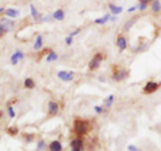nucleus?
Returning a JSON list of instances; mask_svg holds the SVG:
<instances>
[{"instance_id": "nucleus-19", "label": "nucleus", "mask_w": 161, "mask_h": 151, "mask_svg": "<svg viewBox=\"0 0 161 151\" xmlns=\"http://www.w3.org/2000/svg\"><path fill=\"white\" fill-rule=\"evenodd\" d=\"M58 59V55L55 52H50V55L47 56V62H54V60Z\"/></svg>"}, {"instance_id": "nucleus-24", "label": "nucleus", "mask_w": 161, "mask_h": 151, "mask_svg": "<svg viewBox=\"0 0 161 151\" xmlns=\"http://www.w3.org/2000/svg\"><path fill=\"white\" fill-rule=\"evenodd\" d=\"M71 43H73V36H67V38H66V44L70 46Z\"/></svg>"}, {"instance_id": "nucleus-32", "label": "nucleus", "mask_w": 161, "mask_h": 151, "mask_svg": "<svg viewBox=\"0 0 161 151\" xmlns=\"http://www.w3.org/2000/svg\"><path fill=\"white\" fill-rule=\"evenodd\" d=\"M134 11H136V7H130L129 8V12H134Z\"/></svg>"}, {"instance_id": "nucleus-29", "label": "nucleus", "mask_w": 161, "mask_h": 151, "mask_svg": "<svg viewBox=\"0 0 161 151\" xmlns=\"http://www.w3.org/2000/svg\"><path fill=\"white\" fill-rule=\"evenodd\" d=\"M94 110H95L97 112H102V108H101V106H95V107H94Z\"/></svg>"}, {"instance_id": "nucleus-31", "label": "nucleus", "mask_w": 161, "mask_h": 151, "mask_svg": "<svg viewBox=\"0 0 161 151\" xmlns=\"http://www.w3.org/2000/svg\"><path fill=\"white\" fill-rule=\"evenodd\" d=\"M50 19H51V16H46V18H43L42 20H43V22H48Z\"/></svg>"}, {"instance_id": "nucleus-30", "label": "nucleus", "mask_w": 161, "mask_h": 151, "mask_svg": "<svg viewBox=\"0 0 161 151\" xmlns=\"http://www.w3.org/2000/svg\"><path fill=\"white\" fill-rule=\"evenodd\" d=\"M31 138H32L31 135H26V140H27V142H31V140H32Z\"/></svg>"}, {"instance_id": "nucleus-13", "label": "nucleus", "mask_w": 161, "mask_h": 151, "mask_svg": "<svg viewBox=\"0 0 161 151\" xmlns=\"http://www.w3.org/2000/svg\"><path fill=\"white\" fill-rule=\"evenodd\" d=\"M52 18L56 19V20H63V18H65V13H63L62 9H59V11H55V12H54Z\"/></svg>"}, {"instance_id": "nucleus-9", "label": "nucleus", "mask_w": 161, "mask_h": 151, "mask_svg": "<svg viewBox=\"0 0 161 151\" xmlns=\"http://www.w3.org/2000/svg\"><path fill=\"white\" fill-rule=\"evenodd\" d=\"M126 76V71H123V70H120V71L114 72L113 74V79L117 80V82H120V80H122L123 78Z\"/></svg>"}, {"instance_id": "nucleus-6", "label": "nucleus", "mask_w": 161, "mask_h": 151, "mask_svg": "<svg viewBox=\"0 0 161 151\" xmlns=\"http://www.w3.org/2000/svg\"><path fill=\"white\" fill-rule=\"evenodd\" d=\"M23 58H24L23 52H22V51H16V52L12 55V58H11V63H12V64H16V63H18L20 59H23Z\"/></svg>"}, {"instance_id": "nucleus-11", "label": "nucleus", "mask_w": 161, "mask_h": 151, "mask_svg": "<svg viewBox=\"0 0 161 151\" xmlns=\"http://www.w3.org/2000/svg\"><path fill=\"white\" fill-rule=\"evenodd\" d=\"M19 11L18 9H13V8H8V9H5V15L7 16H9V18H16V16H19Z\"/></svg>"}, {"instance_id": "nucleus-20", "label": "nucleus", "mask_w": 161, "mask_h": 151, "mask_svg": "<svg viewBox=\"0 0 161 151\" xmlns=\"http://www.w3.org/2000/svg\"><path fill=\"white\" fill-rule=\"evenodd\" d=\"M134 23H136V20H134V19H130L129 22H127L126 24H125V27H123V29H125V31H129V29H130V27H132V26L134 24Z\"/></svg>"}, {"instance_id": "nucleus-35", "label": "nucleus", "mask_w": 161, "mask_h": 151, "mask_svg": "<svg viewBox=\"0 0 161 151\" xmlns=\"http://www.w3.org/2000/svg\"><path fill=\"white\" fill-rule=\"evenodd\" d=\"M4 33H5V32H4V31H3V29H2V28H0V36H3V35H4Z\"/></svg>"}, {"instance_id": "nucleus-28", "label": "nucleus", "mask_w": 161, "mask_h": 151, "mask_svg": "<svg viewBox=\"0 0 161 151\" xmlns=\"http://www.w3.org/2000/svg\"><path fill=\"white\" fill-rule=\"evenodd\" d=\"M43 146H45V142H43V140H40V142L38 143V150H40Z\"/></svg>"}, {"instance_id": "nucleus-14", "label": "nucleus", "mask_w": 161, "mask_h": 151, "mask_svg": "<svg viewBox=\"0 0 161 151\" xmlns=\"http://www.w3.org/2000/svg\"><path fill=\"white\" fill-rule=\"evenodd\" d=\"M152 8H153L154 12H160L161 11V3H160V0H153Z\"/></svg>"}, {"instance_id": "nucleus-34", "label": "nucleus", "mask_w": 161, "mask_h": 151, "mask_svg": "<svg viewBox=\"0 0 161 151\" xmlns=\"http://www.w3.org/2000/svg\"><path fill=\"white\" fill-rule=\"evenodd\" d=\"M150 2V0H140V3H145V4H146V3H149Z\"/></svg>"}, {"instance_id": "nucleus-1", "label": "nucleus", "mask_w": 161, "mask_h": 151, "mask_svg": "<svg viewBox=\"0 0 161 151\" xmlns=\"http://www.w3.org/2000/svg\"><path fill=\"white\" fill-rule=\"evenodd\" d=\"M74 130H75V132L78 134V135H85L87 132V130H89V123L86 122V120H80V119H77L75 123H74Z\"/></svg>"}, {"instance_id": "nucleus-26", "label": "nucleus", "mask_w": 161, "mask_h": 151, "mask_svg": "<svg viewBox=\"0 0 161 151\" xmlns=\"http://www.w3.org/2000/svg\"><path fill=\"white\" fill-rule=\"evenodd\" d=\"M8 114H9V116H11V118H13V116H15V112H13L12 107H8Z\"/></svg>"}, {"instance_id": "nucleus-22", "label": "nucleus", "mask_w": 161, "mask_h": 151, "mask_svg": "<svg viewBox=\"0 0 161 151\" xmlns=\"http://www.w3.org/2000/svg\"><path fill=\"white\" fill-rule=\"evenodd\" d=\"M113 100H114V96H113V95H109V98L106 99V107H110V106H112Z\"/></svg>"}, {"instance_id": "nucleus-25", "label": "nucleus", "mask_w": 161, "mask_h": 151, "mask_svg": "<svg viewBox=\"0 0 161 151\" xmlns=\"http://www.w3.org/2000/svg\"><path fill=\"white\" fill-rule=\"evenodd\" d=\"M127 150L129 151H140L138 149H137L136 146H133V145H130V146H127Z\"/></svg>"}, {"instance_id": "nucleus-8", "label": "nucleus", "mask_w": 161, "mask_h": 151, "mask_svg": "<svg viewBox=\"0 0 161 151\" xmlns=\"http://www.w3.org/2000/svg\"><path fill=\"white\" fill-rule=\"evenodd\" d=\"M117 46H118V48L121 50V51H123V50L126 48V46H127L126 44V39L123 38L122 35L118 36V39H117Z\"/></svg>"}, {"instance_id": "nucleus-12", "label": "nucleus", "mask_w": 161, "mask_h": 151, "mask_svg": "<svg viewBox=\"0 0 161 151\" xmlns=\"http://www.w3.org/2000/svg\"><path fill=\"white\" fill-rule=\"evenodd\" d=\"M82 145H83V142H82V139H80V138H75L71 142V147H73V149H77V147H82Z\"/></svg>"}, {"instance_id": "nucleus-33", "label": "nucleus", "mask_w": 161, "mask_h": 151, "mask_svg": "<svg viewBox=\"0 0 161 151\" xmlns=\"http://www.w3.org/2000/svg\"><path fill=\"white\" fill-rule=\"evenodd\" d=\"M71 151H82V147H77V149H73Z\"/></svg>"}, {"instance_id": "nucleus-3", "label": "nucleus", "mask_w": 161, "mask_h": 151, "mask_svg": "<svg viewBox=\"0 0 161 151\" xmlns=\"http://www.w3.org/2000/svg\"><path fill=\"white\" fill-rule=\"evenodd\" d=\"M159 87H160L159 83H156V82H148L146 86L144 87V92H145V94H152V92L156 91V90H159Z\"/></svg>"}, {"instance_id": "nucleus-2", "label": "nucleus", "mask_w": 161, "mask_h": 151, "mask_svg": "<svg viewBox=\"0 0 161 151\" xmlns=\"http://www.w3.org/2000/svg\"><path fill=\"white\" fill-rule=\"evenodd\" d=\"M102 59H103V55L102 53H95V56L90 60V63H89V67L91 70H95V68H98L99 64H101V62H102Z\"/></svg>"}, {"instance_id": "nucleus-5", "label": "nucleus", "mask_w": 161, "mask_h": 151, "mask_svg": "<svg viewBox=\"0 0 161 151\" xmlns=\"http://www.w3.org/2000/svg\"><path fill=\"white\" fill-rule=\"evenodd\" d=\"M58 76L59 79L65 80V82H70V80H73V72H66V71H59L58 72Z\"/></svg>"}, {"instance_id": "nucleus-23", "label": "nucleus", "mask_w": 161, "mask_h": 151, "mask_svg": "<svg viewBox=\"0 0 161 151\" xmlns=\"http://www.w3.org/2000/svg\"><path fill=\"white\" fill-rule=\"evenodd\" d=\"M8 132L11 134V135H15V134H18V129H16V127H9Z\"/></svg>"}, {"instance_id": "nucleus-18", "label": "nucleus", "mask_w": 161, "mask_h": 151, "mask_svg": "<svg viewBox=\"0 0 161 151\" xmlns=\"http://www.w3.org/2000/svg\"><path fill=\"white\" fill-rule=\"evenodd\" d=\"M42 36H38V39H36V42H35V44H34V48L35 50H39V48H42Z\"/></svg>"}, {"instance_id": "nucleus-10", "label": "nucleus", "mask_w": 161, "mask_h": 151, "mask_svg": "<svg viewBox=\"0 0 161 151\" xmlns=\"http://www.w3.org/2000/svg\"><path fill=\"white\" fill-rule=\"evenodd\" d=\"M58 110H59V106H58V103H55V102H51L48 105V114H51V115H55L56 112H58Z\"/></svg>"}, {"instance_id": "nucleus-4", "label": "nucleus", "mask_w": 161, "mask_h": 151, "mask_svg": "<svg viewBox=\"0 0 161 151\" xmlns=\"http://www.w3.org/2000/svg\"><path fill=\"white\" fill-rule=\"evenodd\" d=\"M12 26H13V23L9 19H2L0 20V28H2L4 32H8L9 29L12 28Z\"/></svg>"}, {"instance_id": "nucleus-21", "label": "nucleus", "mask_w": 161, "mask_h": 151, "mask_svg": "<svg viewBox=\"0 0 161 151\" xmlns=\"http://www.w3.org/2000/svg\"><path fill=\"white\" fill-rule=\"evenodd\" d=\"M30 8H31V13H32L34 19H38V18H39V13H38V11H36V8H35L34 5H31Z\"/></svg>"}, {"instance_id": "nucleus-27", "label": "nucleus", "mask_w": 161, "mask_h": 151, "mask_svg": "<svg viewBox=\"0 0 161 151\" xmlns=\"http://www.w3.org/2000/svg\"><path fill=\"white\" fill-rule=\"evenodd\" d=\"M138 8L141 9V11H144V9H145V8H146V4H145V3H140V5H138Z\"/></svg>"}, {"instance_id": "nucleus-16", "label": "nucleus", "mask_w": 161, "mask_h": 151, "mask_svg": "<svg viewBox=\"0 0 161 151\" xmlns=\"http://www.w3.org/2000/svg\"><path fill=\"white\" fill-rule=\"evenodd\" d=\"M107 20H110V15H105L103 18L95 19V23H97V24H103V23H106Z\"/></svg>"}, {"instance_id": "nucleus-17", "label": "nucleus", "mask_w": 161, "mask_h": 151, "mask_svg": "<svg viewBox=\"0 0 161 151\" xmlns=\"http://www.w3.org/2000/svg\"><path fill=\"white\" fill-rule=\"evenodd\" d=\"M34 86H35V84H34V80L32 79H26L24 80V87H26V88H34Z\"/></svg>"}, {"instance_id": "nucleus-15", "label": "nucleus", "mask_w": 161, "mask_h": 151, "mask_svg": "<svg viewBox=\"0 0 161 151\" xmlns=\"http://www.w3.org/2000/svg\"><path fill=\"white\" fill-rule=\"evenodd\" d=\"M109 8H110V11H112V13H114V15H118V13L122 11V8H121V7H117V5H114V4H110Z\"/></svg>"}, {"instance_id": "nucleus-7", "label": "nucleus", "mask_w": 161, "mask_h": 151, "mask_svg": "<svg viewBox=\"0 0 161 151\" xmlns=\"http://www.w3.org/2000/svg\"><path fill=\"white\" fill-rule=\"evenodd\" d=\"M50 151H62V145L59 143V140H52L50 143Z\"/></svg>"}]
</instances>
